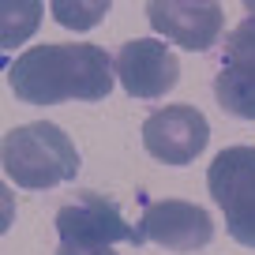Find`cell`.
I'll return each instance as SVG.
<instances>
[{"mask_svg": "<svg viewBox=\"0 0 255 255\" xmlns=\"http://www.w3.org/2000/svg\"><path fill=\"white\" fill-rule=\"evenodd\" d=\"M56 255H117V248H109V244H68V240H60Z\"/></svg>", "mask_w": 255, "mask_h": 255, "instance_id": "14", "label": "cell"}, {"mask_svg": "<svg viewBox=\"0 0 255 255\" xmlns=\"http://www.w3.org/2000/svg\"><path fill=\"white\" fill-rule=\"evenodd\" d=\"M244 11H255V0H248V4H244Z\"/></svg>", "mask_w": 255, "mask_h": 255, "instance_id": "15", "label": "cell"}, {"mask_svg": "<svg viewBox=\"0 0 255 255\" xmlns=\"http://www.w3.org/2000/svg\"><path fill=\"white\" fill-rule=\"evenodd\" d=\"M15 225V191L0 180V237Z\"/></svg>", "mask_w": 255, "mask_h": 255, "instance_id": "13", "label": "cell"}, {"mask_svg": "<svg viewBox=\"0 0 255 255\" xmlns=\"http://www.w3.org/2000/svg\"><path fill=\"white\" fill-rule=\"evenodd\" d=\"M45 19L41 0H0V53L26 45Z\"/></svg>", "mask_w": 255, "mask_h": 255, "instance_id": "10", "label": "cell"}, {"mask_svg": "<svg viewBox=\"0 0 255 255\" xmlns=\"http://www.w3.org/2000/svg\"><path fill=\"white\" fill-rule=\"evenodd\" d=\"M207 191L240 248H255V146H225L207 169Z\"/></svg>", "mask_w": 255, "mask_h": 255, "instance_id": "3", "label": "cell"}, {"mask_svg": "<svg viewBox=\"0 0 255 255\" xmlns=\"http://www.w3.org/2000/svg\"><path fill=\"white\" fill-rule=\"evenodd\" d=\"M0 165L19 188L49 191L79 176V146L53 120H30L0 139Z\"/></svg>", "mask_w": 255, "mask_h": 255, "instance_id": "2", "label": "cell"}, {"mask_svg": "<svg viewBox=\"0 0 255 255\" xmlns=\"http://www.w3.org/2000/svg\"><path fill=\"white\" fill-rule=\"evenodd\" d=\"M113 75L131 98L154 102L180 83V60L158 38H131L113 56Z\"/></svg>", "mask_w": 255, "mask_h": 255, "instance_id": "6", "label": "cell"}, {"mask_svg": "<svg viewBox=\"0 0 255 255\" xmlns=\"http://www.w3.org/2000/svg\"><path fill=\"white\" fill-rule=\"evenodd\" d=\"M53 19L64 26V30H90L98 26L105 15H109V0H53L49 4Z\"/></svg>", "mask_w": 255, "mask_h": 255, "instance_id": "11", "label": "cell"}, {"mask_svg": "<svg viewBox=\"0 0 255 255\" xmlns=\"http://www.w3.org/2000/svg\"><path fill=\"white\" fill-rule=\"evenodd\" d=\"M146 19L161 38L188 53H207L225 30V8L214 0H150Z\"/></svg>", "mask_w": 255, "mask_h": 255, "instance_id": "7", "label": "cell"}, {"mask_svg": "<svg viewBox=\"0 0 255 255\" xmlns=\"http://www.w3.org/2000/svg\"><path fill=\"white\" fill-rule=\"evenodd\" d=\"M214 98L229 117L255 120V68L225 64L214 79Z\"/></svg>", "mask_w": 255, "mask_h": 255, "instance_id": "9", "label": "cell"}, {"mask_svg": "<svg viewBox=\"0 0 255 255\" xmlns=\"http://www.w3.org/2000/svg\"><path fill=\"white\" fill-rule=\"evenodd\" d=\"M56 233L68 244H109L117 248L120 240L135 244V229L124 222L120 207L109 195L98 191H79V199H68L56 210Z\"/></svg>", "mask_w": 255, "mask_h": 255, "instance_id": "8", "label": "cell"}, {"mask_svg": "<svg viewBox=\"0 0 255 255\" xmlns=\"http://www.w3.org/2000/svg\"><path fill=\"white\" fill-rule=\"evenodd\" d=\"M210 143V124L195 105H165L143 120V146L161 165H191Z\"/></svg>", "mask_w": 255, "mask_h": 255, "instance_id": "5", "label": "cell"}, {"mask_svg": "<svg viewBox=\"0 0 255 255\" xmlns=\"http://www.w3.org/2000/svg\"><path fill=\"white\" fill-rule=\"evenodd\" d=\"M113 56L94 41H53L19 53L8 68V87L26 105L105 102L113 90Z\"/></svg>", "mask_w": 255, "mask_h": 255, "instance_id": "1", "label": "cell"}, {"mask_svg": "<svg viewBox=\"0 0 255 255\" xmlns=\"http://www.w3.org/2000/svg\"><path fill=\"white\" fill-rule=\"evenodd\" d=\"M225 64L255 68V11H248L225 38Z\"/></svg>", "mask_w": 255, "mask_h": 255, "instance_id": "12", "label": "cell"}, {"mask_svg": "<svg viewBox=\"0 0 255 255\" xmlns=\"http://www.w3.org/2000/svg\"><path fill=\"white\" fill-rule=\"evenodd\" d=\"M135 229V248L143 244H158L165 252H203V248L214 240V218L207 207L191 199H158L143 210Z\"/></svg>", "mask_w": 255, "mask_h": 255, "instance_id": "4", "label": "cell"}]
</instances>
